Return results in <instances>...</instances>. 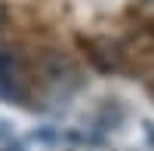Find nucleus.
Here are the masks:
<instances>
[{
  "instance_id": "obj_1",
  "label": "nucleus",
  "mask_w": 154,
  "mask_h": 151,
  "mask_svg": "<svg viewBox=\"0 0 154 151\" xmlns=\"http://www.w3.org/2000/svg\"><path fill=\"white\" fill-rule=\"evenodd\" d=\"M25 80H28V68L25 59L9 46H0V90L3 93H25Z\"/></svg>"
},
{
  "instance_id": "obj_2",
  "label": "nucleus",
  "mask_w": 154,
  "mask_h": 151,
  "mask_svg": "<svg viewBox=\"0 0 154 151\" xmlns=\"http://www.w3.org/2000/svg\"><path fill=\"white\" fill-rule=\"evenodd\" d=\"M40 71H43V77L53 86H77V83H80V80H77L80 74H77L74 62L65 59L62 53H46L40 59Z\"/></svg>"
},
{
  "instance_id": "obj_3",
  "label": "nucleus",
  "mask_w": 154,
  "mask_h": 151,
  "mask_svg": "<svg viewBox=\"0 0 154 151\" xmlns=\"http://www.w3.org/2000/svg\"><path fill=\"white\" fill-rule=\"evenodd\" d=\"M6 22H9V9H6L3 3H0V28H3V25H6Z\"/></svg>"
},
{
  "instance_id": "obj_4",
  "label": "nucleus",
  "mask_w": 154,
  "mask_h": 151,
  "mask_svg": "<svg viewBox=\"0 0 154 151\" xmlns=\"http://www.w3.org/2000/svg\"><path fill=\"white\" fill-rule=\"evenodd\" d=\"M16 151H19V148H16Z\"/></svg>"
}]
</instances>
